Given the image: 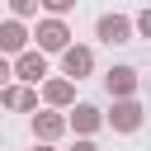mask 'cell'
I'll list each match as a JSON object with an SVG mask.
<instances>
[{
    "label": "cell",
    "instance_id": "cell-9",
    "mask_svg": "<svg viewBox=\"0 0 151 151\" xmlns=\"http://www.w3.org/2000/svg\"><path fill=\"white\" fill-rule=\"evenodd\" d=\"M42 99H47V109H71V104H76V80H71V76L42 80Z\"/></svg>",
    "mask_w": 151,
    "mask_h": 151
},
{
    "label": "cell",
    "instance_id": "cell-6",
    "mask_svg": "<svg viewBox=\"0 0 151 151\" xmlns=\"http://www.w3.org/2000/svg\"><path fill=\"white\" fill-rule=\"evenodd\" d=\"M94 71V52L85 47V42H71L66 52H61V76H71V80H85Z\"/></svg>",
    "mask_w": 151,
    "mask_h": 151
},
{
    "label": "cell",
    "instance_id": "cell-1",
    "mask_svg": "<svg viewBox=\"0 0 151 151\" xmlns=\"http://www.w3.org/2000/svg\"><path fill=\"white\" fill-rule=\"evenodd\" d=\"M94 38L109 42V47H127V42L137 38V28H132L127 14H99V19H94Z\"/></svg>",
    "mask_w": 151,
    "mask_h": 151
},
{
    "label": "cell",
    "instance_id": "cell-17",
    "mask_svg": "<svg viewBox=\"0 0 151 151\" xmlns=\"http://www.w3.org/2000/svg\"><path fill=\"white\" fill-rule=\"evenodd\" d=\"M33 151H57V146L52 142H33Z\"/></svg>",
    "mask_w": 151,
    "mask_h": 151
},
{
    "label": "cell",
    "instance_id": "cell-16",
    "mask_svg": "<svg viewBox=\"0 0 151 151\" xmlns=\"http://www.w3.org/2000/svg\"><path fill=\"white\" fill-rule=\"evenodd\" d=\"M71 151H99V146H94V137H80V142L71 146Z\"/></svg>",
    "mask_w": 151,
    "mask_h": 151
},
{
    "label": "cell",
    "instance_id": "cell-15",
    "mask_svg": "<svg viewBox=\"0 0 151 151\" xmlns=\"http://www.w3.org/2000/svg\"><path fill=\"white\" fill-rule=\"evenodd\" d=\"M9 76H14V61H9V57H5V52H0V90H5V85H9Z\"/></svg>",
    "mask_w": 151,
    "mask_h": 151
},
{
    "label": "cell",
    "instance_id": "cell-8",
    "mask_svg": "<svg viewBox=\"0 0 151 151\" xmlns=\"http://www.w3.org/2000/svg\"><path fill=\"white\" fill-rule=\"evenodd\" d=\"M66 123L76 127V137H94V132L104 127V109H94V104H71V109H66Z\"/></svg>",
    "mask_w": 151,
    "mask_h": 151
},
{
    "label": "cell",
    "instance_id": "cell-12",
    "mask_svg": "<svg viewBox=\"0 0 151 151\" xmlns=\"http://www.w3.org/2000/svg\"><path fill=\"white\" fill-rule=\"evenodd\" d=\"M9 14L14 19H33L38 14V0H9Z\"/></svg>",
    "mask_w": 151,
    "mask_h": 151
},
{
    "label": "cell",
    "instance_id": "cell-11",
    "mask_svg": "<svg viewBox=\"0 0 151 151\" xmlns=\"http://www.w3.org/2000/svg\"><path fill=\"white\" fill-rule=\"evenodd\" d=\"M28 38H33V33L24 28V19H5V24H0V52H5V57H19V52L28 47Z\"/></svg>",
    "mask_w": 151,
    "mask_h": 151
},
{
    "label": "cell",
    "instance_id": "cell-3",
    "mask_svg": "<svg viewBox=\"0 0 151 151\" xmlns=\"http://www.w3.org/2000/svg\"><path fill=\"white\" fill-rule=\"evenodd\" d=\"M33 38H38V52H66V47H71V28H66V19H57V14L38 19Z\"/></svg>",
    "mask_w": 151,
    "mask_h": 151
},
{
    "label": "cell",
    "instance_id": "cell-2",
    "mask_svg": "<svg viewBox=\"0 0 151 151\" xmlns=\"http://www.w3.org/2000/svg\"><path fill=\"white\" fill-rule=\"evenodd\" d=\"M146 123V109L137 104V94L132 99H113V109L104 113V127H113V132H137Z\"/></svg>",
    "mask_w": 151,
    "mask_h": 151
},
{
    "label": "cell",
    "instance_id": "cell-5",
    "mask_svg": "<svg viewBox=\"0 0 151 151\" xmlns=\"http://www.w3.org/2000/svg\"><path fill=\"white\" fill-rule=\"evenodd\" d=\"M14 76H19L24 85H42V80H47V52L24 47V52L14 57Z\"/></svg>",
    "mask_w": 151,
    "mask_h": 151
},
{
    "label": "cell",
    "instance_id": "cell-14",
    "mask_svg": "<svg viewBox=\"0 0 151 151\" xmlns=\"http://www.w3.org/2000/svg\"><path fill=\"white\" fill-rule=\"evenodd\" d=\"M132 28H137V38H146V42H151V5H146V9H137Z\"/></svg>",
    "mask_w": 151,
    "mask_h": 151
},
{
    "label": "cell",
    "instance_id": "cell-7",
    "mask_svg": "<svg viewBox=\"0 0 151 151\" xmlns=\"http://www.w3.org/2000/svg\"><path fill=\"white\" fill-rule=\"evenodd\" d=\"M137 85H142L137 66H109V76H104V90H109L113 99H132V94H137Z\"/></svg>",
    "mask_w": 151,
    "mask_h": 151
},
{
    "label": "cell",
    "instance_id": "cell-13",
    "mask_svg": "<svg viewBox=\"0 0 151 151\" xmlns=\"http://www.w3.org/2000/svg\"><path fill=\"white\" fill-rule=\"evenodd\" d=\"M38 5H42L47 14H57V19H66V14L76 9V0H38Z\"/></svg>",
    "mask_w": 151,
    "mask_h": 151
},
{
    "label": "cell",
    "instance_id": "cell-10",
    "mask_svg": "<svg viewBox=\"0 0 151 151\" xmlns=\"http://www.w3.org/2000/svg\"><path fill=\"white\" fill-rule=\"evenodd\" d=\"M0 104L14 109V113H33V109H38V85H24V80H19V85H5V90H0Z\"/></svg>",
    "mask_w": 151,
    "mask_h": 151
},
{
    "label": "cell",
    "instance_id": "cell-4",
    "mask_svg": "<svg viewBox=\"0 0 151 151\" xmlns=\"http://www.w3.org/2000/svg\"><path fill=\"white\" fill-rule=\"evenodd\" d=\"M33 142H57V137H66L71 132V123H66V109H33Z\"/></svg>",
    "mask_w": 151,
    "mask_h": 151
}]
</instances>
